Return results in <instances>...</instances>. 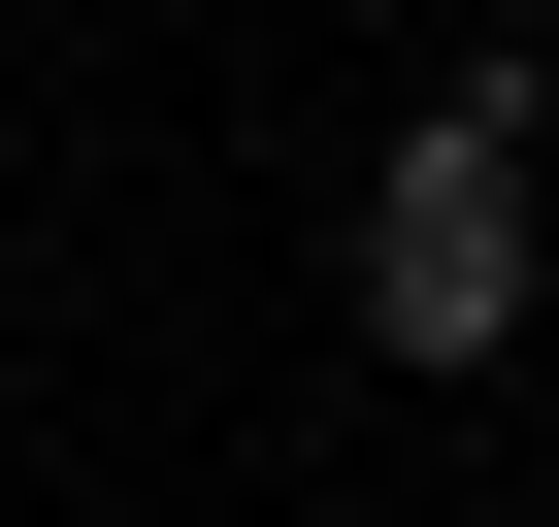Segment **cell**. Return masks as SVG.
<instances>
[{
    "label": "cell",
    "instance_id": "6da1fadb",
    "mask_svg": "<svg viewBox=\"0 0 559 527\" xmlns=\"http://www.w3.org/2000/svg\"><path fill=\"white\" fill-rule=\"evenodd\" d=\"M362 363H493L526 330V67H428V132L362 165Z\"/></svg>",
    "mask_w": 559,
    "mask_h": 527
}]
</instances>
